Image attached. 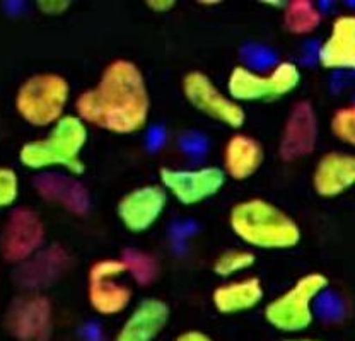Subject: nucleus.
<instances>
[{
	"label": "nucleus",
	"instance_id": "22",
	"mask_svg": "<svg viewBox=\"0 0 355 341\" xmlns=\"http://www.w3.org/2000/svg\"><path fill=\"white\" fill-rule=\"evenodd\" d=\"M121 261L127 265V272H130L140 285L153 283L157 277V263L153 256L144 254L135 250H127Z\"/></svg>",
	"mask_w": 355,
	"mask_h": 341
},
{
	"label": "nucleus",
	"instance_id": "5",
	"mask_svg": "<svg viewBox=\"0 0 355 341\" xmlns=\"http://www.w3.org/2000/svg\"><path fill=\"white\" fill-rule=\"evenodd\" d=\"M328 287V278L321 273L302 277L291 290L268 304L266 321L282 331H302L313 322L311 304Z\"/></svg>",
	"mask_w": 355,
	"mask_h": 341
},
{
	"label": "nucleus",
	"instance_id": "7",
	"mask_svg": "<svg viewBox=\"0 0 355 341\" xmlns=\"http://www.w3.org/2000/svg\"><path fill=\"white\" fill-rule=\"evenodd\" d=\"M44 239L43 222L33 210L17 209L7 218L0 234V251L10 263L28 259L42 247Z\"/></svg>",
	"mask_w": 355,
	"mask_h": 341
},
{
	"label": "nucleus",
	"instance_id": "19",
	"mask_svg": "<svg viewBox=\"0 0 355 341\" xmlns=\"http://www.w3.org/2000/svg\"><path fill=\"white\" fill-rule=\"evenodd\" d=\"M225 169L234 180L253 176L263 162V149L251 137L236 135L227 142L224 154Z\"/></svg>",
	"mask_w": 355,
	"mask_h": 341
},
{
	"label": "nucleus",
	"instance_id": "16",
	"mask_svg": "<svg viewBox=\"0 0 355 341\" xmlns=\"http://www.w3.org/2000/svg\"><path fill=\"white\" fill-rule=\"evenodd\" d=\"M318 58L324 69L355 70V16L336 17Z\"/></svg>",
	"mask_w": 355,
	"mask_h": 341
},
{
	"label": "nucleus",
	"instance_id": "17",
	"mask_svg": "<svg viewBox=\"0 0 355 341\" xmlns=\"http://www.w3.org/2000/svg\"><path fill=\"white\" fill-rule=\"evenodd\" d=\"M35 188L48 202H53L76 215H86L89 210V193L79 181L57 173L42 174L35 180Z\"/></svg>",
	"mask_w": 355,
	"mask_h": 341
},
{
	"label": "nucleus",
	"instance_id": "20",
	"mask_svg": "<svg viewBox=\"0 0 355 341\" xmlns=\"http://www.w3.org/2000/svg\"><path fill=\"white\" fill-rule=\"evenodd\" d=\"M263 299V287L258 278H246L243 281L224 285L214 292L216 309L222 314H236L250 311Z\"/></svg>",
	"mask_w": 355,
	"mask_h": 341
},
{
	"label": "nucleus",
	"instance_id": "13",
	"mask_svg": "<svg viewBox=\"0 0 355 341\" xmlns=\"http://www.w3.org/2000/svg\"><path fill=\"white\" fill-rule=\"evenodd\" d=\"M166 207V193L161 186H144L128 193L118 203V217L132 232L147 231Z\"/></svg>",
	"mask_w": 355,
	"mask_h": 341
},
{
	"label": "nucleus",
	"instance_id": "24",
	"mask_svg": "<svg viewBox=\"0 0 355 341\" xmlns=\"http://www.w3.org/2000/svg\"><path fill=\"white\" fill-rule=\"evenodd\" d=\"M253 263H254V256L253 253H250V251H241V250L225 251V253L216 261L214 270H216L217 275L227 277L236 272H241V270L250 268Z\"/></svg>",
	"mask_w": 355,
	"mask_h": 341
},
{
	"label": "nucleus",
	"instance_id": "21",
	"mask_svg": "<svg viewBox=\"0 0 355 341\" xmlns=\"http://www.w3.org/2000/svg\"><path fill=\"white\" fill-rule=\"evenodd\" d=\"M284 22L294 35H309L321 24V14L309 0H292L287 3Z\"/></svg>",
	"mask_w": 355,
	"mask_h": 341
},
{
	"label": "nucleus",
	"instance_id": "29",
	"mask_svg": "<svg viewBox=\"0 0 355 341\" xmlns=\"http://www.w3.org/2000/svg\"><path fill=\"white\" fill-rule=\"evenodd\" d=\"M164 142H166L164 130L159 128V127L150 128L149 135H147V147H149V150L161 149V147L164 146Z\"/></svg>",
	"mask_w": 355,
	"mask_h": 341
},
{
	"label": "nucleus",
	"instance_id": "31",
	"mask_svg": "<svg viewBox=\"0 0 355 341\" xmlns=\"http://www.w3.org/2000/svg\"><path fill=\"white\" fill-rule=\"evenodd\" d=\"M147 6L153 10H157V12H164V10H171L176 6V2L175 0H149Z\"/></svg>",
	"mask_w": 355,
	"mask_h": 341
},
{
	"label": "nucleus",
	"instance_id": "25",
	"mask_svg": "<svg viewBox=\"0 0 355 341\" xmlns=\"http://www.w3.org/2000/svg\"><path fill=\"white\" fill-rule=\"evenodd\" d=\"M331 130L336 139L355 147V105L336 111L331 120Z\"/></svg>",
	"mask_w": 355,
	"mask_h": 341
},
{
	"label": "nucleus",
	"instance_id": "8",
	"mask_svg": "<svg viewBox=\"0 0 355 341\" xmlns=\"http://www.w3.org/2000/svg\"><path fill=\"white\" fill-rule=\"evenodd\" d=\"M183 91L188 101L207 116L214 118L227 127H243L244 118H246L243 107L225 98L205 73H188L183 80Z\"/></svg>",
	"mask_w": 355,
	"mask_h": 341
},
{
	"label": "nucleus",
	"instance_id": "4",
	"mask_svg": "<svg viewBox=\"0 0 355 341\" xmlns=\"http://www.w3.org/2000/svg\"><path fill=\"white\" fill-rule=\"evenodd\" d=\"M70 87L57 73H40L21 85L16 96V107L28 123L46 127L62 118Z\"/></svg>",
	"mask_w": 355,
	"mask_h": 341
},
{
	"label": "nucleus",
	"instance_id": "10",
	"mask_svg": "<svg viewBox=\"0 0 355 341\" xmlns=\"http://www.w3.org/2000/svg\"><path fill=\"white\" fill-rule=\"evenodd\" d=\"M6 326L21 341H46L51 333V306L46 297L28 295L14 300Z\"/></svg>",
	"mask_w": 355,
	"mask_h": 341
},
{
	"label": "nucleus",
	"instance_id": "2",
	"mask_svg": "<svg viewBox=\"0 0 355 341\" xmlns=\"http://www.w3.org/2000/svg\"><path fill=\"white\" fill-rule=\"evenodd\" d=\"M231 225L244 243L265 250L294 247L301 239L297 224L265 200H248L231 212Z\"/></svg>",
	"mask_w": 355,
	"mask_h": 341
},
{
	"label": "nucleus",
	"instance_id": "12",
	"mask_svg": "<svg viewBox=\"0 0 355 341\" xmlns=\"http://www.w3.org/2000/svg\"><path fill=\"white\" fill-rule=\"evenodd\" d=\"M318 121L316 113L309 101H301L292 107L284 128L280 142V157L291 162L299 157L309 155L316 147Z\"/></svg>",
	"mask_w": 355,
	"mask_h": 341
},
{
	"label": "nucleus",
	"instance_id": "27",
	"mask_svg": "<svg viewBox=\"0 0 355 341\" xmlns=\"http://www.w3.org/2000/svg\"><path fill=\"white\" fill-rule=\"evenodd\" d=\"M19 193V180L12 169L0 168V209L10 207Z\"/></svg>",
	"mask_w": 355,
	"mask_h": 341
},
{
	"label": "nucleus",
	"instance_id": "18",
	"mask_svg": "<svg viewBox=\"0 0 355 341\" xmlns=\"http://www.w3.org/2000/svg\"><path fill=\"white\" fill-rule=\"evenodd\" d=\"M168 320L169 307L162 300H144L121 326L116 341H153L162 331Z\"/></svg>",
	"mask_w": 355,
	"mask_h": 341
},
{
	"label": "nucleus",
	"instance_id": "26",
	"mask_svg": "<svg viewBox=\"0 0 355 341\" xmlns=\"http://www.w3.org/2000/svg\"><path fill=\"white\" fill-rule=\"evenodd\" d=\"M178 146H180L181 152H183L187 157L200 161V159L207 154V150H209V139H207L203 133L188 130V132L181 133L180 135V139H178Z\"/></svg>",
	"mask_w": 355,
	"mask_h": 341
},
{
	"label": "nucleus",
	"instance_id": "33",
	"mask_svg": "<svg viewBox=\"0 0 355 341\" xmlns=\"http://www.w3.org/2000/svg\"><path fill=\"white\" fill-rule=\"evenodd\" d=\"M286 341H320V340H286Z\"/></svg>",
	"mask_w": 355,
	"mask_h": 341
},
{
	"label": "nucleus",
	"instance_id": "14",
	"mask_svg": "<svg viewBox=\"0 0 355 341\" xmlns=\"http://www.w3.org/2000/svg\"><path fill=\"white\" fill-rule=\"evenodd\" d=\"M70 258L60 246H51L19 266L14 278L24 288H44L60 280L69 270Z\"/></svg>",
	"mask_w": 355,
	"mask_h": 341
},
{
	"label": "nucleus",
	"instance_id": "15",
	"mask_svg": "<svg viewBox=\"0 0 355 341\" xmlns=\"http://www.w3.org/2000/svg\"><path fill=\"white\" fill-rule=\"evenodd\" d=\"M318 195L333 198L355 186V155L330 152L318 162L313 176Z\"/></svg>",
	"mask_w": 355,
	"mask_h": 341
},
{
	"label": "nucleus",
	"instance_id": "23",
	"mask_svg": "<svg viewBox=\"0 0 355 341\" xmlns=\"http://www.w3.org/2000/svg\"><path fill=\"white\" fill-rule=\"evenodd\" d=\"M239 55H241L244 64L250 67L248 70H251V72L253 70H268L277 64L275 51L270 50L268 46H263V44H244Z\"/></svg>",
	"mask_w": 355,
	"mask_h": 341
},
{
	"label": "nucleus",
	"instance_id": "9",
	"mask_svg": "<svg viewBox=\"0 0 355 341\" xmlns=\"http://www.w3.org/2000/svg\"><path fill=\"white\" fill-rule=\"evenodd\" d=\"M127 272V265L118 259L96 263L89 272V300L99 314H118L130 302V288L116 283L114 278Z\"/></svg>",
	"mask_w": 355,
	"mask_h": 341
},
{
	"label": "nucleus",
	"instance_id": "30",
	"mask_svg": "<svg viewBox=\"0 0 355 341\" xmlns=\"http://www.w3.org/2000/svg\"><path fill=\"white\" fill-rule=\"evenodd\" d=\"M38 6H40V9L43 10V12L58 14V12H64V10L70 6V3L65 2V0H62V2H53V0H43V2H40Z\"/></svg>",
	"mask_w": 355,
	"mask_h": 341
},
{
	"label": "nucleus",
	"instance_id": "1",
	"mask_svg": "<svg viewBox=\"0 0 355 341\" xmlns=\"http://www.w3.org/2000/svg\"><path fill=\"white\" fill-rule=\"evenodd\" d=\"M77 113L84 121L113 133H135L147 123L150 98L139 67L114 60L101 80L77 99Z\"/></svg>",
	"mask_w": 355,
	"mask_h": 341
},
{
	"label": "nucleus",
	"instance_id": "28",
	"mask_svg": "<svg viewBox=\"0 0 355 341\" xmlns=\"http://www.w3.org/2000/svg\"><path fill=\"white\" fill-rule=\"evenodd\" d=\"M198 231L197 222L193 220H180V222H173L171 227H169V239H171L173 247L175 251H183L184 243H187L188 237H191L195 232Z\"/></svg>",
	"mask_w": 355,
	"mask_h": 341
},
{
	"label": "nucleus",
	"instance_id": "32",
	"mask_svg": "<svg viewBox=\"0 0 355 341\" xmlns=\"http://www.w3.org/2000/svg\"><path fill=\"white\" fill-rule=\"evenodd\" d=\"M175 341H214V340H210L209 336L203 335V333L200 331H187L181 336H178Z\"/></svg>",
	"mask_w": 355,
	"mask_h": 341
},
{
	"label": "nucleus",
	"instance_id": "11",
	"mask_svg": "<svg viewBox=\"0 0 355 341\" xmlns=\"http://www.w3.org/2000/svg\"><path fill=\"white\" fill-rule=\"evenodd\" d=\"M164 186L184 205H195L210 198L224 186L225 176L219 168H203L198 170L161 169Z\"/></svg>",
	"mask_w": 355,
	"mask_h": 341
},
{
	"label": "nucleus",
	"instance_id": "3",
	"mask_svg": "<svg viewBox=\"0 0 355 341\" xmlns=\"http://www.w3.org/2000/svg\"><path fill=\"white\" fill-rule=\"evenodd\" d=\"M87 140V130L77 116H62L55 123L53 132L44 140L26 143L21 149L22 166L44 169L50 166H64L73 174H83L84 164L79 159Z\"/></svg>",
	"mask_w": 355,
	"mask_h": 341
},
{
	"label": "nucleus",
	"instance_id": "6",
	"mask_svg": "<svg viewBox=\"0 0 355 341\" xmlns=\"http://www.w3.org/2000/svg\"><path fill=\"white\" fill-rule=\"evenodd\" d=\"M301 82V73L294 64H279L268 76L236 67L229 77L227 89L239 101H273L294 91Z\"/></svg>",
	"mask_w": 355,
	"mask_h": 341
}]
</instances>
